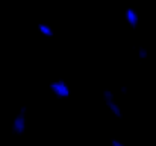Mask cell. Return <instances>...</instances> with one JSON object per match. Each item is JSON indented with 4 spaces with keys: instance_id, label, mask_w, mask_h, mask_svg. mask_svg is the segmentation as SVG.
I'll list each match as a JSON object with an SVG mask.
<instances>
[{
    "instance_id": "cell-1",
    "label": "cell",
    "mask_w": 156,
    "mask_h": 146,
    "mask_svg": "<svg viewBox=\"0 0 156 146\" xmlns=\"http://www.w3.org/2000/svg\"><path fill=\"white\" fill-rule=\"evenodd\" d=\"M102 97H103V102H105V105H106V108H108V111L115 119H123V110H121V107H120V103L117 100V95L112 90L105 88L103 92H102Z\"/></svg>"
},
{
    "instance_id": "cell-2",
    "label": "cell",
    "mask_w": 156,
    "mask_h": 146,
    "mask_svg": "<svg viewBox=\"0 0 156 146\" xmlns=\"http://www.w3.org/2000/svg\"><path fill=\"white\" fill-rule=\"evenodd\" d=\"M49 90L58 99H67L71 95V88L65 79H55L52 82H49Z\"/></svg>"
},
{
    "instance_id": "cell-3",
    "label": "cell",
    "mask_w": 156,
    "mask_h": 146,
    "mask_svg": "<svg viewBox=\"0 0 156 146\" xmlns=\"http://www.w3.org/2000/svg\"><path fill=\"white\" fill-rule=\"evenodd\" d=\"M26 122H27V108L26 107H21L20 111L15 114L14 120H12V133L15 136H23L24 131H26Z\"/></svg>"
},
{
    "instance_id": "cell-4",
    "label": "cell",
    "mask_w": 156,
    "mask_h": 146,
    "mask_svg": "<svg viewBox=\"0 0 156 146\" xmlns=\"http://www.w3.org/2000/svg\"><path fill=\"white\" fill-rule=\"evenodd\" d=\"M124 20H126V23L129 24L130 29H136L140 26V14H138V11L135 8H130V6L126 8V11H124Z\"/></svg>"
},
{
    "instance_id": "cell-5",
    "label": "cell",
    "mask_w": 156,
    "mask_h": 146,
    "mask_svg": "<svg viewBox=\"0 0 156 146\" xmlns=\"http://www.w3.org/2000/svg\"><path fill=\"white\" fill-rule=\"evenodd\" d=\"M38 32L43 35V37H47V38H52L55 35V31L50 24L47 23H38Z\"/></svg>"
},
{
    "instance_id": "cell-6",
    "label": "cell",
    "mask_w": 156,
    "mask_h": 146,
    "mask_svg": "<svg viewBox=\"0 0 156 146\" xmlns=\"http://www.w3.org/2000/svg\"><path fill=\"white\" fill-rule=\"evenodd\" d=\"M147 58H149V50L144 47V46H140V47H138V59L146 61Z\"/></svg>"
},
{
    "instance_id": "cell-7",
    "label": "cell",
    "mask_w": 156,
    "mask_h": 146,
    "mask_svg": "<svg viewBox=\"0 0 156 146\" xmlns=\"http://www.w3.org/2000/svg\"><path fill=\"white\" fill-rule=\"evenodd\" d=\"M111 146H127L124 145L121 140H118V139H111Z\"/></svg>"
},
{
    "instance_id": "cell-8",
    "label": "cell",
    "mask_w": 156,
    "mask_h": 146,
    "mask_svg": "<svg viewBox=\"0 0 156 146\" xmlns=\"http://www.w3.org/2000/svg\"><path fill=\"white\" fill-rule=\"evenodd\" d=\"M120 93H121V95H127V87H126V85H121V87H120Z\"/></svg>"
}]
</instances>
